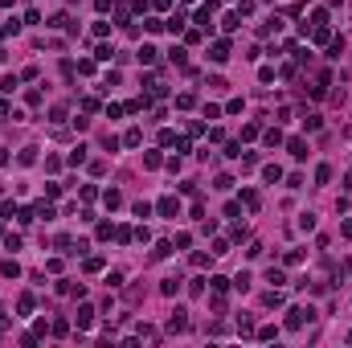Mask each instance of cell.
<instances>
[{"mask_svg": "<svg viewBox=\"0 0 352 348\" xmlns=\"http://www.w3.org/2000/svg\"><path fill=\"white\" fill-rule=\"evenodd\" d=\"M299 258H303V250H287V254H282V262H287V266H295Z\"/></svg>", "mask_w": 352, "mask_h": 348, "instance_id": "cell-40", "label": "cell"}, {"mask_svg": "<svg viewBox=\"0 0 352 348\" xmlns=\"http://www.w3.org/2000/svg\"><path fill=\"white\" fill-rule=\"evenodd\" d=\"M103 205H107V209H119V205H123V193H119V189H107V193H103Z\"/></svg>", "mask_w": 352, "mask_h": 348, "instance_id": "cell-10", "label": "cell"}, {"mask_svg": "<svg viewBox=\"0 0 352 348\" xmlns=\"http://www.w3.org/2000/svg\"><path fill=\"white\" fill-rule=\"evenodd\" d=\"M156 209H160L164 217H180V201H176V197H160V205H156Z\"/></svg>", "mask_w": 352, "mask_h": 348, "instance_id": "cell-5", "label": "cell"}, {"mask_svg": "<svg viewBox=\"0 0 352 348\" xmlns=\"http://www.w3.org/2000/svg\"><path fill=\"white\" fill-rule=\"evenodd\" d=\"M205 283H209V278H192V283H188V295H205Z\"/></svg>", "mask_w": 352, "mask_h": 348, "instance_id": "cell-27", "label": "cell"}, {"mask_svg": "<svg viewBox=\"0 0 352 348\" xmlns=\"http://www.w3.org/2000/svg\"><path fill=\"white\" fill-rule=\"evenodd\" d=\"M111 53H115L111 45H98V50H94V57H98V62H111Z\"/></svg>", "mask_w": 352, "mask_h": 348, "instance_id": "cell-38", "label": "cell"}, {"mask_svg": "<svg viewBox=\"0 0 352 348\" xmlns=\"http://www.w3.org/2000/svg\"><path fill=\"white\" fill-rule=\"evenodd\" d=\"M33 160H37V148H25V152H21V164H25V168H29V164H33Z\"/></svg>", "mask_w": 352, "mask_h": 348, "instance_id": "cell-36", "label": "cell"}, {"mask_svg": "<svg viewBox=\"0 0 352 348\" xmlns=\"http://www.w3.org/2000/svg\"><path fill=\"white\" fill-rule=\"evenodd\" d=\"M185 21H188V17H185V13L176 8V13L168 17V21H164V29H168V33H180V29H185Z\"/></svg>", "mask_w": 352, "mask_h": 348, "instance_id": "cell-7", "label": "cell"}, {"mask_svg": "<svg viewBox=\"0 0 352 348\" xmlns=\"http://www.w3.org/2000/svg\"><path fill=\"white\" fill-rule=\"evenodd\" d=\"M135 217H152V205H147V201H135Z\"/></svg>", "mask_w": 352, "mask_h": 348, "instance_id": "cell-39", "label": "cell"}, {"mask_svg": "<svg viewBox=\"0 0 352 348\" xmlns=\"http://www.w3.org/2000/svg\"><path fill=\"white\" fill-rule=\"evenodd\" d=\"M311 320H315V311H311V307H291V311H287V328H291V332H295V328H303V323H311Z\"/></svg>", "mask_w": 352, "mask_h": 348, "instance_id": "cell-1", "label": "cell"}, {"mask_svg": "<svg viewBox=\"0 0 352 348\" xmlns=\"http://www.w3.org/2000/svg\"><path fill=\"white\" fill-rule=\"evenodd\" d=\"M320 127H324V119H320V115H315V111H307V115H303V131H320Z\"/></svg>", "mask_w": 352, "mask_h": 348, "instance_id": "cell-9", "label": "cell"}, {"mask_svg": "<svg viewBox=\"0 0 352 348\" xmlns=\"http://www.w3.org/2000/svg\"><path fill=\"white\" fill-rule=\"evenodd\" d=\"M143 164H147V168H160L164 160H160V152H147V156H143Z\"/></svg>", "mask_w": 352, "mask_h": 348, "instance_id": "cell-33", "label": "cell"}, {"mask_svg": "<svg viewBox=\"0 0 352 348\" xmlns=\"http://www.w3.org/2000/svg\"><path fill=\"white\" fill-rule=\"evenodd\" d=\"M140 139H143V131H140V127H131V131L123 135V144H127V148H140Z\"/></svg>", "mask_w": 352, "mask_h": 348, "instance_id": "cell-15", "label": "cell"}, {"mask_svg": "<svg viewBox=\"0 0 352 348\" xmlns=\"http://www.w3.org/2000/svg\"><path fill=\"white\" fill-rule=\"evenodd\" d=\"M135 57H140V66H156V62H160V50H156V45H140V50H135Z\"/></svg>", "mask_w": 352, "mask_h": 348, "instance_id": "cell-2", "label": "cell"}, {"mask_svg": "<svg viewBox=\"0 0 352 348\" xmlns=\"http://www.w3.org/2000/svg\"><path fill=\"white\" fill-rule=\"evenodd\" d=\"M58 291H62V295H82V283H70V278H62Z\"/></svg>", "mask_w": 352, "mask_h": 348, "instance_id": "cell-13", "label": "cell"}, {"mask_svg": "<svg viewBox=\"0 0 352 348\" xmlns=\"http://www.w3.org/2000/svg\"><path fill=\"white\" fill-rule=\"evenodd\" d=\"M90 320H94V307L82 303V307H78V328H90Z\"/></svg>", "mask_w": 352, "mask_h": 348, "instance_id": "cell-12", "label": "cell"}, {"mask_svg": "<svg viewBox=\"0 0 352 348\" xmlns=\"http://www.w3.org/2000/svg\"><path fill=\"white\" fill-rule=\"evenodd\" d=\"M225 156H230V160H242V144H237V139H234V144H225Z\"/></svg>", "mask_w": 352, "mask_h": 348, "instance_id": "cell-28", "label": "cell"}, {"mask_svg": "<svg viewBox=\"0 0 352 348\" xmlns=\"http://www.w3.org/2000/svg\"><path fill=\"white\" fill-rule=\"evenodd\" d=\"M0 115H8V99H0Z\"/></svg>", "mask_w": 352, "mask_h": 348, "instance_id": "cell-44", "label": "cell"}, {"mask_svg": "<svg viewBox=\"0 0 352 348\" xmlns=\"http://www.w3.org/2000/svg\"><path fill=\"white\" fill-rule=\"evenodd\" d=\"M258 131H262L258 123H246V127H242V139H258Z\"/></svg>", "mask_w": 352, "mask_h": 348, "instance_id": "cell-30", "label": "cell"}, {"mask_svg": "<svg viewBox=\"0 0 352 348\" xmlns=\"http://www.w3.org/2000/svg\"><path fill=\"white\" fill-rule=\"evenodd\" d=\"M17 311H21V316H29V311H33V295H21V299H17Z\"/></svg>", "mask_w": 352, "mask_h": 348, "instance_id": "cell-26", "label": "cell"}, {"mask_svg": "<svg viewBox=\"0 0 352 348\" xmlns=\"http://www.w3.org/2000/svg\"><path fill=\"white\" fill-rule=\"evenodd\" d=\"M262 176H266L270 184H279V180H282V168H279V164H266V168H262Z\"/></svg>", "mask_w": 352, "mask_h": 348, "instance_id": "cell-14", "label": "cell"}, {"mask_svg": "<svg viewBox=\"0 0 352 348\" xmlns=\"http://www.w3.org/2000/svg\"><path fill=\"white\" fill-rule=\"evenodd\" d=\"M115 238H119V246H127V242H131L135 234H131V229H127V225H119V229H115Z\"/></svg>", "mask_w": 352, "mask_h": 348, "instance_id": "cell-29", "label": "cell"}, {"mask_svg": "<svg viewBox=\"0 0 352 348\" xmlns=\"http://www.w3.org/2000/svg\"><path fill=\"white\" fill-rule=\"evenodd\" d=\"M266 283H275V287H282V283H287V274H282L279 266H270V271H266Z\"/></svg>", "mask_w": 352, "mask_h": 348, "instance_id": "cell-16", "label": "cell"}, {"mask_svg": "<svg viewBox=\"0 0 352 348\" xmlns=\"http://www.w3.org/2000/svg\"><path fill=\"white\" fill-rule=\"evenodd\" d=\"M242 205L246 209H258V193L254 189H242Z\"/></svg>", "mask_w": 352, "mask_h": 348, "instance_id": "cell-21", "label": "cell"}, {"mask_svg": "<svg viewBox=\"0 0 352 348\" xmlns=\"http://www.w3.org/2000/svg\"><path fill=\"white\" fill-rule=\"evenodd\" d=\"M287 152H291L295 160H307V139H291V144H287Z\"/></svg>", "mask_w": 352, "mask_h": 348, "instance_id": "cell-8", "label": "cell"}, {"mask_svg": "<svg viewBox=\"0 0 352 348\" xmlns=\"http://www.w3.org/2000/svg\"><path fill=\"white\" fill-rule=\"evenodd\" d=\"M299 229H303V234H311V229H315V213H299Z\"/></svg>", "mask_w": 352, "mask_h": 348, "instance_id": "cell-20", "label": "cell"}, {"mask_svg": "<svg viewBox=\"0 0 352 348\" xmlns=\"http://www.w3.org/2000/svg\"><path fill=\"white\" fill-rule=\"evenodd\" d=\"M237 13H242V17H250V13H254V0H242V4H237Z\"/></svg>", "mask_w": 352, "mask_h": 348, "instance_id": "cell-42", "label": "cell"}, {"mask_svg": "<svg viewBox=\"0 0 352 348\" xmlns=\"http://www.w3.org/2000/svg\"><path fill=\"white\" fill-rule=\"evenodd\" d=\"M311 37L320 41V45H328V41H332V29H328V25H315V33H311Z\"/></svg>", "mask_w": 352, "mask_h": 348, "instance_id": "cell-18", "label": "cell"}, {"mask_svg": "<svg viewBox=\"0 0 352 348\" xmlns=\"http://www.w3.org/2000/svg\"><path fill=\"white\" fill-rule=\"evenodd\" d=\"M0 90H4V95H13V90H17V74H8L4 82H0Z\"/></svg>", "mask_w": 352, "mask_h": 348, "instance_id": "cell-35", "label": "cell"}, {"mask_svg": "<svg viewBox=\"0 0 352 348\" xmlns=\"http://www.w3.org/2000/svg\"><path fill=\"white\" fill-rule=\"evenodd\" d=\"M221 25H225V29H230V33H234L237 25H242V13H225V17H221Z\"/></svg>", "mask_w": 352, "mask_h": 348, "instance_id": "cell-17", "label": "cell"}, {"mask_svg": "<svg viewBox=\"0 0 352 348\" xmlns=\"http://www.w3.org/2000/svg\"><path fill=\"white\" fill-rule=\"evenodd\" d=\"M262 303H266V307H282V303H287V295H282L279 287H270V291L262 295Z\"/></svg>", "mask_w": 352, "mask_h": 348, "instance_id": "cell-6", "label": "cell"}, {"mask_svg": "<svg viewBox=\"0 0 352 348\" xmlns=\"http://www.w3.org/2000/svg\"><path fill=\"white\" fill-rule=\"evenodd\" d=\"M107 287H123V271H111L107 274Z\"/></svg>", "mask_w": 352, "mask_h": 348, "instance_id": "cell-41", "label": "cell"}, {"mask_svg": "<svg viewBox=\"0 0 352 348\" xmlns=\"http://www.w3.org/2000/svg\"><path fill=\"white\" fill-rule=\"evenodd\" d=\"M172 250H176L172 242H156V250H152V254H156V258H168V254H172Z\"/></svg>", "mask_w": 352, "mask_h": 348, "instance_id": "cell-22", "label": "cell"}, {"mask_svg": "<svg viewBox=\"0 0 352 348\" xmlns=\"http://www.w3.org/2000/svg\"><path fill=\"white\" fill-rule=\"evenodd\" d=\"M86 152H90V148H86V144H78V148H74V152H70V156H66V164H74V168H78V164H82V160H86Z\"/></svg>", "mask_w": 352, "mask_h": 348, "instance_id": "cell-11", "label": "cell"}, {"mask_svg": "<svg viewBox=\"0 0 352 348\" xmlns=\"http://www.w3.org/2000/svg\"><path fill=\"white\" fill-rule=\"evenodd\" d=\"M209 62H217V66H225V62H230V41H213Z\"/></svg>", "mask_w": 352, "mask_h": 348, "instance_id": "cell-3", "label": "cell"}, {"mask_svg": "<svg viewBox=\"0 0 352 348\" xmlns=\"http://www.w3.org/2000/svg\"><path fill=\"white\" fill-rule=\"evenodd\" d=\"M188 4H192V0H188Z\"/></svg>", "mask_w": 352, "mask_h": 348, "instance_id": "cell-45", "label": "cell"}, {"mask_svg": "<svg viewBox=\"0 0 352 348\" xmlns=\"http://www.w3.org/2000/svg\"><path fill=\"white\" fill-rule=\"evenodd\" d=\"M160 291H164V295H176V291H180V278H164Z\"/></svg>", "mask_w": 352, "mask_h": 348, "instance_id": "cell-23", "label": "cell"}, {"mask_svg": "<svg viewBox=\"0 0 352 348\" xmlns=\"http://www.w3.org/2000/svg\"><path fill=\"white\" fill-rule=\"evenodd\" d=\"M328 180H332V168L320 164V168H315V184H328Z\"/></svg>", "mask_w": 352, "mask_h": 348, "instance_id": "cell-25", "label": "cell"}, {"mask_svg": "<svg viewBox=\"0 0 352 348\" xmlns=\"http://www.w3.org/2000/svg\"><path fill=\"white\" fill-rule=\"evenodd\" d=\"M311 25H328V8H315V13H311Z\"/></svg>", "mask_w": 352, "mask_h": 348, "instance_id": "cell-37", "label": "cell"}, {"mask_svg": "<svg viewBox=\"0 0 352 348\" xmlns=\"http://www.w3.org/2000/svg\"><path fill=\"white\" fill-rule=\"evenodd\" d=\"M262 139H266V144H270V148H279V144H282V131H279V127H270V131H266Z\"/></svg>", "mask_w": 352, "mask_h": 348, "instance_id": "cell-24", "label": "cell"}, {"mask_svg": "<svg viewBox=\"0 0 352 348\" xmlns=\"http://www.w3.org/2000/svg\"><path fill=\"white\" fill-rule=\"evenodd\" d=\"M0 271H4L8 278H17V274H21V262H17V258H8V262H0Z\"/></svg>", "mask_w": 352, "mask_h": 348, "instance_id": "cell-19", "label": "cell"}, {"mask_svg": "<svg viewBox=\"0 0 352 348\" xmlns=\"http://www.w3.org/2000/svg\"><path fill=\"white\" fill-rule=\"evenodd\" d=\"M192 102H197V95H180L176 107H180V111H192Z\"/></svg>", "mask_w": 352, "mask_h": 348, "instance_id": "cell-31", "label": "cell"}, {"mask_svg": "<svg viewBox=\"0 0 352 348\" xmlns=\"http://www.w3.org/2000/svg\"><path fill=\"white\" fill-rule=\"evenodd\" d=\"M340 234H344V238H352V217H348L344 225H340Z\"/></svg>", "mask_w": 352, "mask_h": 348, "instance_id": "cell-43", "label": "cell"}, {"mask_svg": "<svg viewBox=\"0 0 352 348\" xmlns=\"http://www.w3.org/2000/svg\"><path fill=\"white\" fill-rule=\"evenodd\" d=\"M209 287H213V291H225V287H230V278H221V274H213V278H209Z\"/></svg>", "mask_w": 352, "mask_h": 348, "instance_id": "cell-32", "label": "cell"}, {"mask_svg": "<svg viewBox=\"0 0 352 348\" xmlns=\"http://www.w3.org/2000/svg\"><path fill=\"white\" fill-rule=\"evenodd\" d=\"M143 29H147V33H160V29H164V21H156V17H147V21H143Z\"/></svg>", "mask_w": 352, "mask_h": 348, "instance_id": "cell-34", "label": "cell"}, {"mask_svg": "<svg viewBox=\"0 0 352 348\" xmlns=\"http://www.w3.org/2000/svg\"><path fill=\"white\" fill-rule=\"evenodd\" d=\"M168 332H188V311H185V307H176V311H172V320H168Z\"/></svg>", "mask_w": 352, "mask_h": 348, "instance_id": "cell-4", "label": "cell"}]
</instances>
